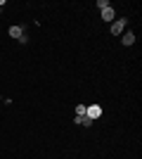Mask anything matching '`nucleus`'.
Here are the masks:
<instances>
[{"mask_svg": "<svg viewBox=\"0 0 142 159\" xmlns=\"http://www.w3.org/2000/svg\"><path fill=\"white\" fill-rule=\"evenodd\" d=\"M126 26H128V19L121 17V19H114V21H111V29H109V31L114 33V36H121V33L126 31Z\"/></svg>", "mask_w": 142, "mask_h": 159, "instance_id": "nucleus-1", "label": "nucleus"}, {"mask_svg": "<svg viewBox=\"0 0 142 159\" xmlns=\"http://www.w3.org/2000/svg\"><path fill=\"white\" fill-rule=\"evenodd\" d=\"M10 38H14V40H19L21 45H24V43H26V36H24V29L21 26H10Z\"/></svg>", "mask_w": 142, "mask_h": 159, "instance_id": "nucleus-2", "label": "nucleus"}, {"mask_svg": "<svg viewBox=\"0 0 142 159\" xmlns=\"http://www.w3.org/2000/svg\"><path fill=\"white\" fill-rule=\"evenodd\" d=\"M85 116H90V119H100L102 116V107L100 105H85Z\"/></svg>", "mask_w": 142, "mask_h": 159, "instance_id": "nucleus-3", "label": "nucleus"}, {"mask_svg": "<svg viewBox=\"0 0 142 159\" xmlns=\"http://www.w3.org/2000/svg\"><path fill=\"white\" fill-rule=\"evenodd\" d=\"M121 36H123V38H121V43H123V45H133V43H135V33H130V31H123Z\"/></svg>", "mask_w": 142, "mask_h": 159, "instance_id": "nucleus-4", "label": "nucleus"}, {"mask_svg": "<svg viewBox=\"0 0 142 159\" xmlns=\"http://www.w3.org/2000/svg\"><path fill=\"white\" fill-rule=\"evenodd\" d=\"M102 19H104V21H114V19H116L114 7H107V10H102Z\"/></svg>", "mask_w": 142, "mask_h": 159, "instance_id": "nucleus-5", "label": "nucleus"}, {"mask_svg": "<svg viewBox=\"0 0 142 159\" xmlns=\"http://www.w3.org/2000/svg\"><path fill=\"white\" fill-rule=\"evenodd\" d=\"M76 124H78V126H85V128H88V126H93V119H90V116H85V114H83V116H76Z\"/></svg>", "mask_w": 142, "mask_h": 159, "instance_id": "nucleus-6", "label": "nucleus"}, {"mask_svg": "<svg viewBox=\"0 0 142 159\" xmlns=\"http://www.w3.org/2000/svg\"><path fill=\"white\" fill-rule=\"evenodd\" d=\"M97 7H100V12H102V10H107L111 5H109V0H97Z\"/></svg>", "mask_w": 142, "mask_h": 159, "instance_id": "nucleus-7", "label": "nucleus"}, {"mask_svg": "<svg viewBox=\"0 0 142 159\" xmlns=\"http://www.w3.org/2000/svg\"><path fill=\"white\" fill-rule=\"evenodd\" d=\"M83 114H85V105H76V116H83Z\"/></svg>", "mask_w": 142, "mask_h": 159, "instance_id": "nucleus-8", "label": "nucleus"}]
</instances>
